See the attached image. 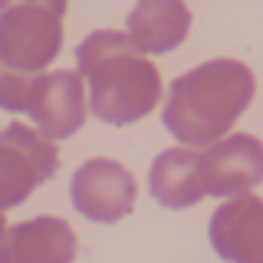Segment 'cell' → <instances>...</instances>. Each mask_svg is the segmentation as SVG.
Listing matches in <instances>:
<instances>
[{
	"label": "cell",
	"mask_w": 263,
	"mask_h": 263,
	"mask_svg": "<svg viewBox=\"0 0 263 263\" xmlns=\"http://www.w3.org/2000/svg\"><path fill=\"white\" fill-rule=\"evenodd\" d=\"M76 66L89 86V112L105 125H132L161 102L158 69L128 33H89L76 49Z\"/></svg>",
	"instance_id": "6da1fadb"
},
{
	"label": "cell",
	"mask_w": 263,
	"mask_h": 263,
	"mask_svg": "<svg viewBox=\"0 0 263 263\" xmlns=\"http://www.w3.org/2000/svg\"><path fill=\"white\" fill-rule=\"evenodd\" d=\"M253 72L240 60H211L171 82L161 122L181 145H214L227 138L253 99Z\"/></svg>",
	"instance_id": "7a4b0ae2"
},
{
	"label": "cell",
	"mask_w": 263,
	"mask_h": 263,
	"mask_svg": "<svg viewBox=\"0 0 263 263\" xmlns=\"http://www.w3.org/2000/svg\"><path fill=\"white\" fill-rule=\"evenodd\" d=\"M79 72L56 69V72H4L0 76V105L7 112H27L36 132L49 142L76 135L86 122V92H82Z\"/></svg>",
	"instance_id": "3957f363"
},
{
	"label": "cell",
	"mask_w": 263,
	"mask_h": 263,
	"mask_svg": "<svg viewBox=\"0 0 263 263\" xmlns=\"http://www.w3.org/2000/svg\"><path fill=\"white\" fill-rule=\"evenodd\" d=\"M63 49V16L53 7L0 0V63L7 72H40Z\"/></svg>",
	"instance_id": "277c9868"
},
{
	"label": "cell",
	"mask_w": 263,
	"mask_h": 263,
	"mask_svg": "<svg viewBox=\"0 0 263 263\" xmlns=\"http://www.w3.org/2000/svg\"><path fill=\"white\" fill-rule=\"evenodd\" d=\"M60 168V152L43 132L10 122L0 135V204L16 208Z\"/></svg>",
	"instance_id": "5b68a950"
},
{
	"label": "cell",
	"mask_w": 263,
	"mask_h": 263,
	"mask_svg": "<svg viewBox=\"0 0 263 263\" xmlns=\"http://www.w3.org/2000/svg\"><path fill=\"white\" fill-rule=\"evenodd\" d=\"M135 178L125 164L112 158H89L79 164L69 184V197L82 217L96 224H115L135 208Z\"/></svg>",
	"instance_id": "8992f818"
},
{
	"label": "cell",
	"mask_w": 263,
	"mask_h": 263,
	"mask_svg": "<svg viewBox=\"0 0 263 263\" xmlns=\"http://www.w3.org/2000/svg\"><path fill=\"white\" fill-rule=\"evenodd\" d=\"M201 181L211 197H240L263 181V142L257 135H227L201 152Z\"/></svg>",
	"instance_id": "52a82bcc"
},
{
	"label": "cell",
	"mask_w": 263,
	"mask_h": 263,
	"mask_svg": "<svg viewBox=\"0 0 263 263\" xmlns=\"http://www.w3.org/2000/svg\"><path fill=\"white\" fill-rule=\"evenodd\" d=\"M211 247L227 263H263V201L240 194L211 214Z\"/></svg>",
	"instance_id": "ba28073f"
},
{
	"label": "cell",
	"mask_w": 263,
	"mask_h": 263,
	"mask_svg": "<svg viewBox=\"0 0 263 263\" xmlns=\"http://www.w3.org/2000/svg\"><path fill=\"white\" fill-rule=\"evenodd\" d=\"M76 234L63 217H33L7 227L0 243V263H72Z\"/></svg>",
	"instance_id": "9c48e42d"
},
{
	"label": "cell",
	"mask_w": 263,
	"mask_h": 263,
	"mask_svg": "<svg viewBox=\"0 0 263 263\" xmlns=\"http://www.w3.org/2000/svg\"><path fill=\"white\" fill-rule=\"evenodd\" d=\"M128 36L142 53H171L187 40L191 30V10L184 0H138L132 7L128 20Z\"/></svg>",
	"instance_id": "30bf717a"
},
{
	"label": "cell",
	"mask_w": 263,
	"mask_h": 263,
	"mask_svg": "<svg viewBox=\"0 0 263 263\" xmlns=\"http://www.w3.org/2000/svg\"><path fill=\"white\" fill-rule=\"evenodd\" d=\"M148 191L152 197L168 211H184L194 208L204 194V181H201V152L191 148H164L158 158L152 161L148 171Z\"/></svg>",
	"instance_id": "8fae6325"
},
{
	"label": "cell",
	"mask_w": 263,
	"mask_h": 263,
	"mask_svg": "<svg viewBox=\"0 0 263 263\" xmlns=\"http://www.w3.org/2000/svg\"><path fill=\"white\" fill-rule=\"evenodd\" d=\"M23 4H43V7H53L56 13H66V0H23Z\"/></svg>",
	"instance_id": "7c38bea8"
}]
</instances>
